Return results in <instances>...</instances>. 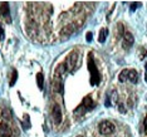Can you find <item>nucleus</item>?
I'll return each instance as SVG.
<instances>
[{"mask_svg":"<svg viewBox=\"0 0 147 137\" xmlns=\"http://www.w3.org/2000/svg\"><path fill=\"white\" fill-rule=\"evenodd\" d=\"M123 40H122V47L125 49H129L133 45V42H135V38H133V35L131 34L129 32H126L125 34H123Z\"/></svg>","mask_w":147,"mask_h":137,"instance_id":"obj_7","label":"nucleus"},{"mask_svg":"<svg viewBox=\"0 0 147 137\" xmlns=\"http://www.w3.org/2000/svg\"><path fill=\"white\" fill-rule=\"evenodd\" d=\"M52 116H53V119H54V122L57 125H59V123L62 122V111H61V107L58 105H54V107H53Z\"/></svg>","mask_w":147,"mask_h":137,"instance_id":"obj_8","label":"nucleus"},{"mask_svg":"<svg viewBox=\"0 0 147 137\" xmlns=\"http://www.w3.org/2000/svg\"><path fill=\"white\" fill-rule=\"evenodd\" d=\"M5 35H4V29H3V26L0 25V40H4Z\"/></svg>","mask_w":147,"mask_h":137,"instance_id":"obj_16","label":"nucleus"},{"mask_svg":"<svg viewBox=\"0 0 147 137\" xmlns=\"http://www.w3.org/2000/svg\"><path fill=\"white\" fill-rule=\"evenodd\" d=\"M36 84H38L39 89H43V87H44V76H43V73L36 74Z\"/></svg>","mask_w":147,"mask_h":137,"instance_id":"obj_11","label":"nucleus"},{"mask_svg":"<svg viewBox=\"0 0 147 137\" xmlns=\"http://www.w3.org/2000/svg\"><path fill=\"white\" fill-rule=\"evenodd\" d=\"M77 137H84V136H77Z\"/></svg>","mask_w":147,"mask_h":137,"instance_id":"obj_20","label":"nucleus"},{"mask_svg":"<svg viewBox=\"0 0 147 137\" xmlns=\"http://www.w3.org/2000/svg\"><path fill=\"white\" fill-rule=\"evenodd\" d=\"M0 14L8 23H11V16H10V6L9 3H1L0 4Z\"/></svg>","mask_w":147,"mask_h":137,"instance_id":"obj_6","label":"nucleus"},{"mask_svg":"<svg viewBox=\"0 0 147 137\" xmlns=\"http://www.w3.org/2000/svg\"><path fill=\"white\" fill-rule=\"evenodd\" d=\"M145 69H146V76H145V79H146V82H147V62H146V64H145Z\"/></svg>","mask_w":147,"mask_h":137,"instance_id":"obj_18","label":"nucleus"},{"mask_svg":"<svg viewBox=\"0 0 147 137\" xmlns=\"http://www.w3.org/2000/svg\"><path fill=\"white\" fill-rule=\"evenodd\" d=\"M115 130H116V126L113 125V122H111V121H102L99 123V132L105 136L113 133Z\"/></svg>","mask_w":147,"mask_h":137,"instance_id":"obj_4","label":"nucleus"},{"mask_svg":"<svg viewBox=\"0 0 147 137\" xmlns=\"http://www.w3.org/2000/svg\"><path fill=\"white\" fill-rule=\"evenodd\" d=\"M118 79L121 82H131V83H137L138 81V74L135 69H123V71L119 73Z\"/></svg>","mask_w":147,"mask_h":137,"instance_id":"obj_2","label":"nucleus"},{"mask_svg":"<svg viewBox=\"0 0 147 137\" xmlns=\"http://www.w3.org/2000/svg\"><path fill=\"white\" fill-rule=\"evenodd\" d=\"M94 108V102H93V99L91 98L89 96H87L83 98V101L82 103L79 105L78 107L76 108V113H79L81 112V115H83L84 112H88V111H91V109Z\"/></svg>","mask_w":147,"mask_h":137,"instance_id":"obj_3","label":"nucleus"},{"mask_svg":"<svg viewBox=\"0 0 147 137\" xmlns=\"http://www.w3.org/2000/svg\"><path fill=\"white\" fill-rule=\"evenodd\" d=\"M140 6H141V3H138V1H135V3H132V5H131V11H135L137 8H140Z\"/></svg>","mask_w":147,"mask_h":137,"instance_id":"obj_13","label":"nucleus"},{"mask_svg":"<svg viewBox=\"0 0 147 137\" xmlns=\"http://www.w3.org/2000/svg\"><path fill=\"white\" fill-rule=\"evenodd\" d=\"M13 77H11V81H10V87H13L15 84V82H16V78H18V72H16V69H13V74H11Z\"/></svg>","mask_w":147,"mask_h":137,"instance_id":"obj_12","label":"nucleus"},{"mask_svg":"<svg viewBox=\"0 0 147 137\" xmlns=\"http://www.w3.org/2000/svg\"><path fill=\"white\" fill-rule=\"evenodd\" d=\"M77 59H78V54H77L76 52H72L71 54L67 57L64 65H65V69H67L68 72H72L73 69L76 68V65H77Z\"/></svg>","mask_w":147,"mask_h":137,"instance_id":"obj_5","label":"nucleus"},{"mask_svg":"<svg viewBox=\"0 0 147 137\" xmlns=\"http://www.w3.org/2000/svg\"><path fill=\"white\" fill-rule=\"evenodd\" d=\"M92 39H93L92 32H88V33H87V35H86V40L87 42H92Z\"/></svg>","mask_w":147,"mask_h":137,"instance_id":"obj_15","label":"nucleus"},{"mask_svg":"<svg viewBox=\"0 0 147 137\" xmlns=\"http://www.w3.org/2000/svg\"><path fill=\"white\" fill-rule=\"evenodd\" d=\"M111 106V102H109V96H107L106 98V107H109Z\"/></svg>","mask_w":147,"mask_h":137,"instance_id":"obj_17","label":"nucleus"},{"mask_svg":"<svg viewBox=\"0 0 147 137\" xmlns=\"http://www.w3.org/2000/svg\"><path fill=\"white\" fill-rule=\"evenodd\" d=\"M4 115H3V117H4V118H6V119H9V118H11V113L8 111V109H4Z\"/></svg>","mask_w":147,"mask_h":137,"instance_id":"obj_14","label":"nucleus"},{"mask_svg":"<svg viewBox=\"0 0 147 137\" xmlns=\"http://www.w3.org/2000/svg\"><path fill=\"white\" fill-rule=\"evenodd\" d=\"M107 36H108V29L107 28H102L99 30V36H98V42L99 43H105Z\"/></svg>","mask_w":147,"mask_h":137,"instance_id":"obj_10","label":"nucleus"},{"mask_svg":"<svg viewBox=\"0 0 147 137\" xmlns=\"http://www.w3.org/2000/svg\"><path fill=\"white\" fill-rule=\"evenodd\" d=\"M11 136V130L8 123L0 122V137H10Z\"/></svg>","mask_w":147,"mask_h":137,"instance_id":"obj_9","label":"nucleus"},{"mask_svg":"<svg viewBox=\"0 0 147 137\" xmlns=\"http://www.w3.org/2000/svg\"><path fill=\"white\" fill-rule=\"evenodd\" d=\"M88 69L91 72V84L92 86H97L101 82V74L98 72L96 63H94V58H93L92 53L88 54Z\"/></svg>","mask_w":147,"mask_h":137,"instance_id":"obj_1","label":"nucleus"},{"mask_svg":"<svg viewBox=\"0 0 147 137\" xmlns=\"http://www.w3.org/2000/svg\"><path fill=\"white\" fill-rule=\"evenodd\" d=\"M143 126H145V130H147V117H146V119H145V123H143Z\"/></svg>","mask_w":147,"mask_h":137,"instance_id":"obj_19","label":"nucleus"}]
</instances>
